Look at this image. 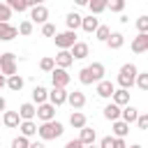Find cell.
Segmentation results:
<instances>
[{
	"instance_id": "ee69618b",
	"label": "cell",
	"mask_w": 148,
	"mask_h": 148,
	"mask_svg": "<svg viewBox=\"0 0 148 148\" xmlns=\"http://www.w3.org/2000/svg\"><path fill=\"white\" fill-rule=\"evenodd\" d=\"M113 148H127V146H125V139H120V136H113Z\"/></svg>"
},
{
	"instance_id": "cb8c5ba5",
	"label": "cell",
	"mask_w": 148,
	"mask_h": 148,
	"mask_svg": "<svg viewBox=\"0 0 148 148\" xmlns=\"http://www.w3.org/2000/svg\"><path fill=\"white\" fill-rule=\"evenodd\" d=\"M49 99V90L44 88V86H35L32 88V102L35 104H42V102H46Z\"/></svg>"
},
{
	"instance_id": "ffe728a7",
	"label": "cell",
	"mask_w": 148,
	"mask_h": 148,
	"mask_svg": "<svg viewBox=\"0 0 148 148\" xmlns=\"http://www.w3.org/2000/svg\"><path fill=\"white\" fill-rule=\"evenodd\" d=\"M95 139H97L95 130L88 127V125H83V127H81V134H79V141H81L83 146H88V143H95Z\"/></svg>"
},
{
	"instance_id": "ab89813d",
	"label": "cell",
	"mask_w": 148,
	"mask_h": 148,
	"mask_svg": "<svg viewBox=\"0 0 148 148\" xmlns=\"http://www.w3.org/2000/svg\"><path fill=\"white\" fill-rule=\"evenodd\" d=\"M28 143H30V141H28V136H23V134H21V136H16V139L12 141V148H28Z\"/></svg>"
},
{
	"instance_id": "f907efd6",
	"label": "cell",
	"mask_w": 148,
	"mask_h": 148,
	"mask_svg": "<svg viewBox=\"0 0 148 148\" xmlns=\"http://www.w3.org/2000/svg\"><path fill=\"white\" fill-rule=\"evenodd\" d=\"M83 148H97V146H95V143H88V146H83Z\"/></svg>"
},
{
	"instance_id": "bcb514c9",
	"label": "cell",
	"mask_w": 148,
	"mask_h": 148,
	"mask_svg": "<svg viewBox=\"0 0 148 148\" xmlns=\"http://www.w3.org/2000/svg\"><path fill=\"white\" fill-rule=\"evenodd\" d=\"M28 148H46V146L39 143V141H35V143H28Z\"/></svg>"
},
{
	"instance_id": "3957f363",
	"label": "cell",
	"mask_w": 148,
	"mask_h": 148,
	"mask_svg": "<svg viewBox=\"0 0 148 148\" xmlns=\"http://www.w3.org/2000/svg\"><path fill=\"white\" fill-rule=\"evenodd\" d=\"M136 74H139L136 65H134V62H125V65L120 67V72H118V86H120V88H125V90H130V88L134 86Z\"/></svg>"
},
{
	"instance_id": "83f0119b",
	"label": "cell",
	"mask_w": 148,
	"mask_h": 148,
	"mask_svg": "<svg viewBox=\"0 0 148 148\" xmlns=\"http://www.w3.org/2000/svg\"><path fill=\"white\" fill-rule=\"evenodd\" d=\"M104 118H106V120H118V118H120V106L113 104V102L106 104V106H104Z\"/></svg>"
},
{
	"instance_id": "60d3db41",
	"label": "cell",
	"mask_w": 148,
	"mask_h": 148,
	"mask_svg": "<svg viewBox=\"0 0 148 148\" xmlns=\"http://www.w3.org/2000/svg\"><path fill=\"white\" fill-rule=\"evenodd\" d=\"M136 28H139V32H148V16L146 14L136 18Z\"/></svg>"
},
{
	"instance_id": "74e56055",
	"label": "cell",
	"mask_w": 148,
	"mask_h": 148,
	"mask_svg": "<svg viewBox=\"0 0 148 148\" xmlns=\"http://www.w3.org/2000/svg\"><path fill=\"white\" fill-rule=\"evenodd\" d=\"M134 83H136V86H139L141 90H148V74H136Z\"/></svg>"
},
{
	"instance_id": "5bb4252c",
	"label": "cell",
	"mask_w": 148,
	"mask_h": 148,
	"mask_svg": "<svg viewBox=\"0 0 148 148\" xmlns=\"http://www.w3.org/2000/svg\"><path fill=\"white\" fill-rule=\"evenodd\" d=\"M18 35V30H16V25H12L9 21H5V23H0V39L2 42H12L14 37Z\"/></svg>"
},
{
	"instance_id": "8d00e7d4",
	"label": "cell",
	"mask_w": 148,
	"mask_h": 148,
	"mask_svg": "<svg viewBox=\"0 0 148 148\" xmlns=\"http://www.w3.org/2000/svg\"><path fill=\"white\" fill-rule=\"evenodd\" d=\"M42 35H44V37H53V35H56V25L49 23V21L42 23Z\"/></svg>"
},
{
	"instance_id": "f546056e",
	"label": "cell",
	"mask_w": 148,
	"mask_h": 148,
	"mask_svg": "<svg viewBox=\"0 0 148 148\" xmlns=\"http://www.w3.org/2000/svg\"><path fill=\"white\" fill-rule=\"evenodd\" d=\"M106 2L109 0H88V7H90V14H102L104 9H106Z\"/></svg>"
},
{
	"instance_id": "836d02e7",
	"label": "cell",
	"mask_w": 148,
	"mask_h": 148,
	"mask_svg": "<svg viewBox=\"0 0 148 148\" xmlns=\"http://www.w3.org/2000/svg\"><path fill=\"white\" fill-rule=\"evenodd\" d=\"M106 7H109L111 12H118V14H120V12L125 9V0H109Z\"/></svg>"
},
{
	"instance_id": "7402d4cb",
	"label": "cell",
	"mask_w": 148,
	"mask_h": 148,
	"mask_svg": "<svg viewBox=\"0 0 148 148\" xmlns=\"http://www.w3.org/2000/svg\"><path fill=\"white\" fill-rule=\"evenodd\" d=\"M111 99H113V104H118V106H125V104H130V90H125V88H120V90H113Z\"/></svg>"
},
{
	"instance_id": "f1b7e54d",
	"label": "cell",
	"mask_w": 148,
	"mask_h": 148,
	"mask_svg": "<svg viewBox=\"0 0 148 148\" xmlns=\"http://www.w3.org/2000/svg\"><path fill=\"white\" fill-rule=\"evenodd\" d=\"M86 123H88V120H86V113H81V111H74V113L69 116V125L76 127V130H81Z\"/></svg>"
},
{
	"instance_id": "e0dca14e",
	"label": "cell",
	"mask_w": 148,
	"mask_h": 148,
	"mask_svg": "<svg viewBox=\"0 0 148 148\" xmlns=\"http://www.w3.org/2000/svg\"><path fill=\"white\" fill-rule=\"evenodd\" d=\"M18 123H21V116H18V111H5L2 113V125L5 127H18Z\"/></svg>"
},
{
	"instance_id": "f5cc1de1",
	"label": "cell",
	"mask_w": 148,
	"mask_h": 148,
	"mask_svg": "<svg viewBox=\"0 0 148 148\" xmlns=\"http://www.w3.org/2000/svg\"><path fill=\"white\" fill-rule=\"evenodd\" d=\"M0 123H2V120H0Z\"/></svg>"
},
{
	"instance_id": "ac0fdd59",
	"label": "cell",
	"mask_w": 148,
	"mask_h": 148,
	"mask_svg": "<svg viewBox=\"0 0 148 148\" xmlns=\"http://www.w3.org/2000/svg\"><path fill=\"white\" fill-rule=\"evenodd\" d=\"M111 125H113V127H111V130H113V136L125 139V136L130 134V125H127L125 120H120V118H118V120H111Z\"/></svg>"
},
{
	"instance_id": "52a82bcc",
	"label": "cell",
	"mask_w": 148,
	"mask_h": 148,
	"mask_svg": "<svg viewBox=\"0 0 148 148\" xmlns=\"http://www.w3.org/2000/svg\"><path fill=\"white\" fill-rule=\"evenodd\" d=\"M35 116H37L42 123H46V120H53V118H56V106H53L51 102H42V104H37V111H35Z\"/></svg>"
},
{
	"instance_id": "d6a6232c",
	"label": "cell",
	"mask_w": 148,
	"mask_h": 148,
	"mask_svg": "<svg viewBox=\"0 0 148 148\" xmlns=\"http://www.w3.org/2000/svg\"><path fill=\"white\" fill-rule=\"evenodd\" d=\"M53 67H56L53 58H49V56H46V58H42V60H39V69H42V72H51Z\"/></svg>"
},
{
	"instance_id": "7c38bea8",
	"label": "cell",
	"mask_w": 148,
	"mask_h": 148,
	"mask_svg": "<svg viewBox=\"0 0 148 148\" xmlns=\"http://www.w3.org/2000/svg\"><path fill=\"white\" fill-rule=\"evenodd\" d=\"M67 102H69V106H72L74 111H79V109H83V106H86V95H83L81 90L67 92Z\"/></svg>"
},
{
	"instance_id": "4dcf8cb0",
	"label": "cell",
	"mask_w": 148,
	"mask_h": 148,
	"mask_svg": "<svg viewBox=\"0 0 148 148\" xmlns=\"http://www.w3.org/2000/svg\"><path fill=\"white\" fill-rule=\"evenodd\" d=\"M5 5H7V7L12 9V12H18V14L28 9V5H25L23 0H5Z\"/></svg>"
},
{
	"instance_id": "2e32d148",
	"label": "cell",
	"mask_w": 148,
	"mask_h": 148,
	"mask_svg": "<svg viewBox=\"0 0 148 148\" xmlns=\"http://www.w3.org/2000/svg\"><path fill=\"white\" fill-rule=\"evenodd\" d=\"M136 116H139V109H136V106H132V104H125V109H120V120H125L127 125H130V123H134V120H136Z\"/></svg>"
},
{
	"instance_id": "44dd1931",
	"label": "cell",
	"mask_w": 148,
	"mask_h": 148,
	"mask_svg": "<svg viewBox=\"0 0 148 148\" xmlns=\"http://www.w3.org/2000/svg\"><path fill=\"white\" fill-rule=\"evenodd\" d=\"M123 44H125V35H123V32H111V35L106 37V46H109V49H113V51H116V49H120Z\"/></svg>"
},
{
	"instance_id": "9c48e42d",
	"label": "cell",
	"mask_w": 148,
	"mask_h": 148,
	"mask_svg": "<svg viewBox=\"0 0 148 148\" xmlns=\"http://www.w3.org/2000/svg\"><path fill=\"white\" fill-rule=\"evenodd\" d=\"M69 49H72L69 53H72L74 60H83V58H88V53H90V46H88L86 42H74Z\"/></svg>"
},
{
	"instance_id": "d590c367",
	"label": "cell",
	"mask_w": 148,
	"mask_h": 148,
	"mask_svg": "<svg viewBox=\"0 0 148 148\" xmlns=\"http://www.w3.org/2000/svg\"><path fill=\"white\" fill-rule=\"evenodd\" d=\"M16 30H18V35H32V21H23Z\"/></svg>"
},
{
	"instance_id": "1f68e13d",
	"label": "cell",
	"mask_w": 148,
	"mask_h": 148,
	"mask_svg": "<svg viewBox=\"0 0 148 148\" xmlns=\"http://www.w3.org/2000/svg\"><path fill=\"white\" fill-rule=\"evenodd\" d=\"M95 35H97L99 42H106V37L111 35V28H109V25H97V28H95Z\"/></svg>"
},
{
	"instance_id": "7dc6e473",
	"label": "cell",
	"mask_w": 148,
	"mask_h": 148,
	"mask_svg": "<svg viewBox=\"0 0 148 148\" xmlns=\"http://www.w3.org/2000/svg\"><path fill=\"white\" fill-rule=\"evenodd\" d=\"M7 109V102H5V97H0V111H5Z\"/></svg>"
},
{
	"instance_id": "f35d334b",
	"label": "cell",
	"mask_w": 148,
	"mask_h": 148,
	"mask_svg": "<svg viewBox=\"0 0 148 148\" xmlns=\"http://www.w3.org/2000/svg\"><path fill=\"white\" fill-rule=\"evenodd\" d=\"M134 123H136V127H139V130H148V113H139Z\"/></svg>"
},
{
	"instance_id": "484cf974",
	"label": "cell",
	"mask_w": 148,
	"mask_h": 148,
	"mask_svg": "<svg viewBox=\"0 0 148 148\" xmlns=\"http://www.w3.org/2000/svg\"><path fill=\"white\" fill-rule=\"evenodd\" d=\"M65 23H67V30H76V28H81V14L69 12V14L65 16Z\"/></svg>"
},
{
	"instance_id": "30bf717a",
	"label": "cell",
	"mask_w": 148,
	"mask_h": 148,
	"mask_svg": "<svg viewBox=\"0 0 148 148\" xmlns=\"http://www.w3.org/2000/svg\"><path fill=\"white\" fill-rule=\"evenodd\" d=\"M53 62H56V67H62V69H67L72 62H74V58H72V53H69V49H60L58 53H56V58H53Z\"/></svg>"
},
{
	"instance_id": "4316f807",
	"label": "cell",
	"mask_w": 148,
	"mask_h": 148,
	"mask_svg": "<svg viewBox=\"0 0 148 148\" xmlns=\"http://www.w3.org/2000/svg\"><path fill=\"white\" fill-rule=\"evenodd\" d=\"M5 86L9 88V90H21L23 88V76H18V74H12V76H7V81H5Z\"/></svg>"
},
{
	"instance_id": "6da1fadb",
	"label": "cell",
	"mask_w": 148,
	"mask_h": 148,
	"mask_svg": "<svg viewBox=\"0 0 148 148\" xmlns=\"http://www.w3.org/2000/svg\"><path fill=\"white\" fill-rule=\"evenodd\" d=\"M99 79H104V65L102 62H92L88 67H83L79 72V81L83 86H90V83H97Z\"/></svg>"
},
{
	"instance_id": "681fc988",
	"label": "cell",
	"mask_w": 148,
	"mask_h": 148,
	"mask_svg": "<svg viewBox=\"0 0 148 148\" xmlns=\"http://www.w3.org/2000/svg\"><path fill=\"white\" fill-rule=\"evenodd\" d=\"M5 81H7V79H5V74H0V90L5 88Z\"/></svg>"
},
{
	"instance_id": "603a6c76",
	"label": "cell",
	"mask_w": 148,
	"mask_h": 148,
	"mask_svg": "<svg viewBox=\"0 0 148 148\" xmlns=\"http://www.w3.org/2000/svg\"><path fill=\"white\" fill-rule=\"evenodd\" d=\"M97 25H99V21L95 18V14H90V16H81V28H83L86 32H95Z\"/></svg>"
},
{
	"instance_id": "5b68a950",
	"label": "cell",
	"mask_w": 148,
	"mask_h": 148,
	"mask_svg": "<svg viewBox=\"0 0 148 148\" xmlns=\"http://www.w3.org/2000/svg\"><path fill=\"white\" fill-rule=\"evenodd\" d=\"M51 81H53V88H67V83L72 81V76L67 74V69L53 67L51 69Z\"/></svg>"
},
{
	"instance_id": "816d5d0a",
	"label": "cell",
	"mask_w": 148,
	"mask_h": 148,
	"mask_svg": "<svg viewBox=\"0 0 148 148\" xmlns=\"http://www.w3.org/2000/svg\"><path fill=\"white\" fill-rule=\"evenodd\" d=\"M130 148H143V146H139V143H134V146H130Z\"/></svg>"
},
{
	"instance_id": "c3c4849f",
	"label": "cell",
	"mask_w": 148,
	"mask_h": 148,
	"mask_svg": "<svg viewBox=\"0 0 148 148\" xmlns=\"http://www.w3.org/2000/svg\"><path fill=\"white\" fill-rule=\"evenodd\" d=\"M74 2H76L79 7H86V5H88V0H74Z\"/></svg>"
},
{
	"instance_id": "e575fe53",
	"label": "cell",
	"mask_w": 148,
	"mask_h": 148,
	"mask_svg": "<svg viewBox=\"0 0 148 148\" xmlns=\"http://www.w3.org/2000/svg\"><path fill=\"white\" fill-rule=\"evenodd\" d=\"M12 18V9L5 5V2H0V23H5V21H9Z\"/></svg>"
},
{
	"instance_id": "f6af8a7d",
	"label": "cell",
	"mask_w": 148,
	"mask_h": 148,
	"mask_svg": "<svg viewBox=\"0 0 148 148\" xmlns=\"http://www.w3.org/2000/svg\"><path fill=\"white\" fill-rule=\"evenodd\" d=\"M28 7H35V5H44V0H23Z\"/></svg>"
},
{
	"instance_id": "d6986e66",
	"label": "cell",
	"mask_w": 148,
	"mask_h": 148,
	"mask_svg": "<svg viewBox=\"0 0 148 148\" xmlns=\"http://www.w3.org/2000/svg\"><path fill=\"white\" fill-rule=\"evenodd\" d=\"M35 111H37V106H35L32 102H25V104L18 106V116H21V120H32V118H35Z\"/></svg>"
},
{
	"instance_id": "8fae6325",
	"label": "cell",
	"mask_w": 148,
	"mask_h": 148,
	"mask_svg": "<svg viewBox=\"0 0 148 148\" xmlns=\"http://www.w3.org/2000/svg\"><path fill=\"white\" fill-rule=\"evenodd\" d=\"M132 51L134 53H146L148 51V32H139L132 39Z\"/></svg>"
},
{
	"instance_id": "b9f144b4",
	"label": "cell",
	"mask_w": 148,
	"mask_h": 148,
	"mask_svg": "<svg viewBox=\"0 0 148 148\" xmlns=\"http://www.w3.org/2000/svg\"><path fill=\"white\" fill-rule=\"evenodd\" d=\"M99 148H113V136H102Z\"/></svg>"
},
{
	"instance_id": "8992f818",
	"label": "cell",
	"mask_w": 148,
	"mask_h": 148,
	"mask_svg": "<svg viewBox=\"0 0 148 148\" xmlns=\"http://www.w3.org/2000/svg\"><path fill=\"white\" fill-rule=\"evenodd\" d=\"M56 46L58 49H69L74 42H76V32L74 30H65V32H56Z\"/></svg>"
},
{
	"instance_id": "9a60e30c",
	"label": "cell",
	"mask_w": 148,
	"mask_h": 148,
	"mask_svg": "<svg viewBox=\"0 0 148 148\" xmlns=\"http://www.w3.org/2000/svg\"><path fill=\"white\" fill-rule=\"evenodd\" d=\"M49 102H51L53 106L65 104V102H67V90H65V88H53V90L49 92Z\"/></svg>"
},
{
	"instance_id": "ba28073f",
	"label": "cell",
	"mask_w": 148,
	"mask_h": 148,
	"mask_svg": "<svg viewBox=\"0 0 148 148\" xmlns=\"http://www.w3.org/2000/svg\"><path fill=\"white\" fill-rule=\"evenodd\" d=\"M30 18H32V23H46L49 21V9L44 5H35V7H30Z\"/></svg>"
},
{
	"instance_id": "d4e9b609",
	"label": "cell",
	"mask_w": 148,
	"mask_h": 148,
	"mask_svg": "<svg viewBox=\"0 0 148 148\" xmlns=\"http://www.w3.org/2000/svg\"><path fill=\"white\" fill-rule=\"evenodd\" d=\"M18 130H21L23 136H32V134H37V125H35V120H21V123H18Z\"/></svg>"
},
{
	"instance_id": "7a4b0ae2",
	"label": "cell",
	"mask_w": 148,
	"mask_h": 148,
	"mask_svg": "<svg viewBox=\"0 0 148 148\" xmlns=\"http://www.w3.org/2000/svg\"><path fill=\"white\" fill-rule=\"evenodd\" d=\"M62 132H65V127H62V123H58V120H46V123H42V125L37 127V134H39L44 141H53V139L62 136Z\"/></svg>"
},
{
	"instance_id": "277c9868",
	"label": "cell",
	"mask_w": 148,
	"mask_h": 148,
	"mask_svg": "<svg viewBox=\"0 0 148 148\" xmlns=\"http://www.w3.org/2000/svg\"><path fill=\"white\" fill-rule=\"evenodd\" d=\"M0 74H5V76L16 74V56L14 53H2L0 56Z\"/></svg>"
},
{
	"instance_id": "4fadbf2b",
	"label": "cell",
	"mask_w": 148,
	"mask_h": 148,
	"mask_svg": "<svg viewBox=\"0 0 148 148\" xmlns=\"http://www.w3.org/2000/svg\"><path fill=\"white\" fill-rule=\"evenodd\" d=\"M95 90H97V95H99V97H104V99H109V97L113 95V90H116V86H113L111 81H106V79H99V81H97V88H95Z\"/></svg>"
},
{
	"instance_id": "7bdbcfd3",
	"label": "cell",
	"mask_w": 148,
	"mask_h": 148,
	"mask_svg": "<svg viewBox=\"0 0 148 148\" xmlns=\"http://www.w3.org/2000/svg\"><path fill=\"white\" fill-rule=\"evenodd\" d=\"M65 148H83V143H81L79 139H72V141H67V143H65Z\"/></svg>"
}]
</instances>
